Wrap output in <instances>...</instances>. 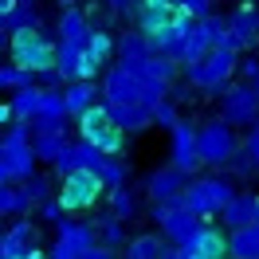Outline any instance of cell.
I'll return each mask as SVG.
<instances>
[{
    "instance_id": "obj_49",
    "label": "cell",
    "mask_w": 259,
    "mask_h": 259,
    "mask_svg": "<svg viewBox=\"0 0 259 259\" xmlns=\"http://www.w3.org/2000/svg\"><path fill=\"white\" fill-rule=\"evenodd\" d=\"M59 4H63V8H67V4H75V0H59Z\"/></svg>"
},
{
    "instance_id": "obj_48",
    "label": "cell",
    "mask_w": 259,
    "mask_h": 259,
    "mask_svg": "<svg viewBox=\"0 0 259 259\" xmlns=\"http://www.w3.org/2000/svg\"><path fill=\"white\" fill-rule=\"evenodd\" d=\"M251 220H259V196H255V216H251Z\"/></svg>"
},
{
    "instance_id": "obj_47",
    "label": "cell",
    "mask_w": 259,
    "mask_h": 259,
    "mask_svg": "<svg viewBox=\"0 0 259 259\" xmlns=\"http://www.w3.org/2000/svg\"><path fill=\"white\" fill-rule=\"evenodd\" d=\"M251 87H255V95H259V71H255V75H251Z\"/></svg>"
},
{
    "instance_id": "obj_50",
    "label": "cell",
    "mask_w": 259,
    "mask_h": 259,
    "mask_svg": "<svg viewBox=\"0 0 259 259\" xmlns=\"http://www.w3.org/2000/svg\"><path fill=\"white\" fill-rule=\"evenodd\" d=\"M255 173H259V165H255Z\"/></svg>"
},
{
    "instance_id": "obj_20",
    "label": "cell",
    "mask_w": 259,
    "mask_h": 259,
    "mask_svg": "<svg viewBox=\"0 0 259 259\" xmlns=\"http://www.w3.org/2000/svg\"><path fill=\"white\" fill-rule=\"evenodd\" d=\"M126 255L130 259H181L177 255V243H169L165 236H157V232L126 240Z\"/></svg>"
},
{
    "instance_id": "obj_43",
    "label": "cell",
    "mask_w": 259,
    "mask_h": 259,
    "mask_svg": "<svg viewBox=\"0 0 259 259\" xmlns=\"http://www.w3.org/2000/svg\"><path fill=\"white\" fill-rule=\"evenodd\" d=\"M98 4H102V8L110 12V16H122V12H126V4H130V0H98Z\"/></svg>"
},
{
    "instance_id": "obj_25",
    "label": "cell",
    "mask_w": 259,
    "mask_h": 259,
    "mask_svg": "<svg viewBox=\"0 0 259 259\" xmlns=\"http://www.w3.org/2000/svg\"><path fill=\"white\" fill-rule=\"evenodd\" d=\"M216 216H220V224H224V228L247 224V220L255 216V193H232V200H228Z\"/></svg>"
},
{
    "instance_id": "obj_31",
    "label": "cell",
    "mask_w": 259,
    "mask_h": 259,
    "mask_svg": "<svg viewBox=\"0 0 259 259\" xmlns=\"http://www.w3.org/2000/svg\"><path fill=\"white\" fill-rule=\"evenodd\" d=\"M0 24L8 28V32H16V28H32V24H39V12H35V0H16L4 16H0Z\"/></svg>"
},
{
    "instance_id": "obj_37",
    "label": "cell",
    "mask_w": 259,
    "mask_h": 259,
    "mask_svg": "<svg viewBox=\"0 0 259 259\" xmlns=\"http://www.w3.org/2000/svg\"><path fill=\"white\" fill-rule=\"evenodd\" d=\"M149 118H153V126H165V130H169L173 122H177V106H173V98H161V102L149 110Z\"/></svg>"
},
{
    "instance_id": "obj_28",
    "label": "cell",
    "mask_w": 259,
    "mask_h": 259,
    "mask_svg": "<svg viewBox=\"0 0 259 259\" xmlns=\"http://www.w3.org/2000/svg\"><path fill=\"white\" fill-rule=\"evenodd\" d=\"M32 212V200L20 189V181H0V220L4 216H24Z\"/></svg>"
},
{
    "instance_id": "obj_34",
    "label": "cell",
    "mask_w": 259,
    "mask_h": 259,
    "mask_svg": "<svg viewBox=\"0 0 259 259\" xmlns=\"http://www.w3.org/2000/svg\"><path fill=\"white\" fill-rule=\"evenodd\" d=\"M95 236L102 243H110V247H122L126 243V220H118V216H98V224H95Z\"/></svg>"
},
{
    "instance_id": "obj_46",
    "label": "cell",
    "mask_w": 259,
    "mask_h": 259,
    "mask_svg": "<svg viewBox=\"0 0 259 259\" xmlns=\"http://www.w3.org/2000/svg\"><path fill=\"white\" fill-rule=\"evenodd\" d=\"M12 4H16V0H0V16H4V12L12 8Z\"/></svg>"
},
{
    "instance_id": "obj_17",
    "label": "cell",
    "mask_w": 259,
    "mask_h": 259,
    "mask_svg": "<svg viewBox=\"0 0 259 259\" xmlns=\"http://www.w3.org/2000/svg\"><path fill=\"white\" fill-rule=\"evenodd\" d=\"M67 110H63V98L59 91L44 87V98H39V110L32 114V134H67Z\"/></svg>"
},
{
    "instance_id": "obj_40",
    "label": "cell",
    "mask_w": 259,
    "mask_h": 259,
    "mask_svg": "<svg viewBox=\"0 0 259 259\" xmlns=\"http://www.w3.org/2000/svg\"><path fill=\"white\" fill-rule=\"evenodd\" d=\"M181 8H185V12H189V16H204V12H212V0H177Z\"/></svg>"
},
{
    "instance_id": "obj_15",
    "label": "cell",
    "mask_w": 259,
    "mask_h": 259,
    "mask_svg": "<svg viewBox=\"0 0 259 259\" xmlns=\"http://www.w3.org/2000/svg\"><path fill=\"white\" fill-rule=\"evenodd\" d=\"M39 255H48V251L35 240L32 220H16V224L0 236V259H39Z\"/></svg>"
},
{
    "instance_id": "obj_19",
    "label": "cell",
    "mask_w": 259,
    "mask_h": 259,
    "mask_svg": "<svg viewBox=\"0 0 259 259\" xmlns=\"http://www.w3.org/2000/svg\"><path fill=\"white\" fill-rule=\"evenodd\" d=\"M114 59H118V67H126V71H142V63L149 59V44H146V35L138 32V28L122 32L118 39H114Z\"/></svg>"
},
{
    "instance_id": "obj_35",
    "label": "cell",
    "mask_w": 259,
    "mask_h": 259,
    "mask_svg": "<svg viewBox=\"0 0 259 259\" xmlns=\"http://www.w3.org/2000/svg\"><path fill=\"white\" fill-rule=\"evenodd\" d=\"M28 82H35L32 71H24L16 63H0V91H16V87H28Z\"/></svg>"
},
{
    "instance_id": "obj_12",
    "label": "cell",
    "mask_w": 259,
    "mask_h": 259,
    "mask_svg": "<svg viewBox=\"0 0 259 259\" xmlns=\"http://www.w3.org/2000/svg\"><path fill=\"white\" fill-rule=\"evenodd\" d=\"M169 165H177L185 177L200 169V153H196V122L181 118V114H177V122L169 126Z\"/></svg>"
},
{
    "instance_id": "obj_23",
    "label": "cell",
    "mask_w": 259,
    "mask_h": 259,
    "mask_svg": "<svg viewBox=\"0 0 259 259\" xmlns=\"http://www.w3.org/2000/svg\"><path fill=\"white\" fill-rule=\"evenodd\" d=\"M181 185H185V173H181L177 165H165V169H153L146 177V189L153 200H177Z\"/></svg>"
},
{
    "instance_id": "obj_13",
    "label": "cell",
    "mask_w": 259,
    "mask_h": 259,
    "mask_svg": "<svg viewBox=\"0 0 259 259\" xmlns=\"http://www.w3.org/2000/svg\"><path fill=\"white\" fill-rule=\"evenodd\" d=\"M220 118L228 126H251L259 118V95L251 82H240V87H224V98H220Z\"/></svg>"
},
{
    "instance_id": "obj_22",
    "label": "cell",
    "mask_w": 259,
    "mask_h": 259,
    "mask_svg": "<svg viewBox=\"0 0 259 259\" xmlns=\"http://www.w3.org/2000/svg\"><path fill=\"white\" fill-rule=\"evenodd\" d=\"M228 255L259 259V220H247L240 228H228Z\"/></svg>"
},
{
    "instance_id": "obj_27",
    "label": "cell",
    "mask_w": 259,
    "mask_h": 259,
    "mask_svg": "<svg viewBox=\"0 0 259 259\" xmlns=\"http://www.w3.org/2000/svg\"><path fill=\"white\" fill-rule=\"evenodd\" d=\"M39 98H44V87H39V82L16 87V91H12V98H8V106H12V118H24V122H32V114L39 110Z\"/></svg>"
},
{
    "instance_id": "obj_26",
    "label": "cell",
    "mask_w": 259,
    "mask_h": 259,
    "mask_svg": "<svg viewBox=\"0 0 259 259\" xmlns=\"http://www.w3.org/2000/svg\"><path fill=\"white\" fill-rule=\"evenodd\" d=\"M59 44H87V32H91V24H87V16H82L75 4H67L63 16H59Z\"/></svg>"
},
{
    "instance_id": "obj_38",
    "label": "cell",
    "mask_w": 259,
    "mask_h": 259,
    "mask_svg": "<svg viewBox=\"0 0 259 259\" xmlns=\"http://www.w3.org/2000/svg\"><path fill=\"white\" fill-rule=\"evenodd\" d=\"M240 149L259 165V118L251 122V126H247V134H243V142H240Z\"/></svg>"
},
{
    "instance_id": "obj_11",
    "label": "cell",
    "mask_w": 259,
    "mask_h": 259,
    "mask_svg": "<svg viewBox=\"0 0 259 259\" xmlns=\"http://www.w3.org/2000/svg\"><path fill=\"white\" fill-rule=\"evenodd\" d=\"M55 228H59V240L51 243V259H82L87 251H91V243H98L95 236V224H82V220H55Z\"/></svg>"
},
{
    "instance_id": "obj_18",
    "label": "cell",
    "mask_w": 259,
    "mask_h": 259,
    "mask_svg": "<svg viewBox=\"0 0 259 259\" xmlns=\"http://www.w3.org/2000/svg\"><path fill=\"white\" fill-rule=\"evenodd\" d=\"M102 157H106V153H102V149H95L91 146V142H67L63 149H59V157H55V173H59V177H63V173H71V169H95L98 173V165H102Z\"/></svg>"
},
{
    "instance_id": "obj_10",
    "label": "cell",
    "mask_w": 259,
    "mask_h": 259,
    "mask_svg": "<svg viewBox=\"0 0 259 259\" xmlns=\"http://www.w3.org/2000/svg\"><path fill=\"white\" fill-rule=\"evenodd\" d=\"M224 44L236 55H243V51H251L259 44V8L255 4H240V8H232L224 16Z\"/></svg>"
},
{
    "instance_id": "obj_6",
    "label": "cell",
    "mask_w": 259,
    "mask_h": 259,
    "mask_svg": "<svg viewBox=\"0 0 259 259\" xmlns=\"http://www.w3.org/2000/svg\"><path fill=\"white\" fill-rule=\"evenodd\" d=\"M75 122H79V138L91 142L95 149H102V153H126V130L110 118L106 102H91L82 114H75Z\"/></svg>"
},
{
    "instance_id": "obj_30",
    "label": "cell",
    "mask_w": 259,
    "mask_h": 259,
    "mask_svg": "<svg viewBox=\"0 0 259 259\" xmlns=\"http://www.w3.org/2000/svg\"><path fill=\"white\" fill-rule=\"evenodd\" d=\"M87 55H91V63L102 71V63H110L114 59V39L110 32H102V28H91L87 32Z\"/></svg>"
},
{
    "instance_id": "obj_7",
    "label": "cell",
    "mask_w": 259,
    "mask_h": 259,
    "mask_svg": "<svg viewBox=\"0 0 259 259\" xmlns=\"http://www.w3.org/2000/svg\"><path fill=\"white\" fill-rule=\"evenodd\" d=\"M102 193H106V185L95 169H71V173H63V185H59L55 200H59L63 212H91L102 200Z\"/></svg>"
},
{
    "instance_id": "obj_14",
    "label": "cell",
    "mask_w": 259,
    "mask_h": 259,
    "mask_svg": "<svg viewBox=\"0 0 259 259\" xmlns=\"http://www.w3.org/2000/svg\"><path fill=\"white\" fill-rule=\"evenodd\" d=\"M149 216H153V224L161 228V236L169 243H181L196 224H200V216L189 212V208H181L177 200H153V212H149Z\"/></svg>"
},
{
    "instance_id": "obj_41",
    "label": "cell",
    "mask_w": 259,
    "mask_h": 259,
    "mask_svg": "<svg viewBox=\"0 0 259 259\" xmlns=\"http://www.w3.org/2000/svg\"><path fill=\"white\" fill-rule=\"evenodd\" d=\"M35 208H39V216H44V220H51V224H55V220H59V216H63V208H59V200H39V204H35Z\"/></svg>"
},
{
    "instance_id": "obj_21",
    "label": "cell",
    "mask_w": 259,
    "mask_h": 259,
    "mask_svg": "<svg viewBox=\"0 0 259 259\" xmlns=\"http://www.w3.org/2000/svg\"><path fill=\"white\" fill-rule=\"evenodd\" d=\"M59 98H63L67 118H75V114H82L91 102H98V87H95V79H71V82H63Z\"/></svg>"
},
{
    "instance_id": "obj_32",
    "label": "cell",
    "mask_w": 259,
    "mask_h": 259,
    "mask_svg": "<svg viewBox=\"0 0 259 259\" xmlns=\"http://www.w3.org/2000/svg\"><path fill=\"white\" fill-rule=\"evenodd\" d=\"M63 146H67V134H32V153H35V161H55Z\"/></svg>"
},
{
    "instance_id": "obj_3",
    "label": "cell",
    "mask_w": 259,
    "mask_h": 259,
    "mask_svg": "<svg viewBox=\"0 0 259 259\" xmlns=\"http://www.w3.org/2000/svg\"><path fill=\"white\" fill-rule=\"evenodd\" d=\"M8 59L32 75L44 67H55V39L51 32H44V24L16 28V32H8Z\"/></svg>"
},
{
    "instance_id": "obj_5",
    "label": "cell",
    "mask_w": 259,
    "mask_h": 259,
    "mask_svg": "<svg viewBox=\"0 0 259 259\" xmlns=\"http://www.w3.org/2000/svg\"><path fill=\"white\" fill-rule=\"evenodd\" d=\"M232 193H236V185L228 177H193V181L181 185L177 204L189 208V212H196L200 220H212V216L232 200Z\"/></svg>"
},
{
    "instance_id": "obj_9",
    "label": "cell",
    "mask_w": 259,
    "mask_h": 259,
    "mask_svg": "<svg viewBox=\"0 0 259 259\" xmlns=\"http://www.w3.org/2000/svg\"><path fill=\"white\" fill-rule=\"evenodd\" d=\"M177 255L181 259H220V255H228V232L208 224V220H200V224L177 243Z\"/></svg>"
},
{
    "instance_id": "obj_45",
    "label": "cell",
    "mask_w": 259,
    "mask_h": 259,
    "mask_svg": "<svg viewBox=\"0 0 259 259\" xmlns=\"http://www.w3.org/2000/svg\"><path fill=\"white\" fill-rule=\"evenodd\" d=\"M8 48V28H4V24H0V51Z\"/></svg>"
},
{
    "instance_id": "obj_42",
    "label": "cell",
    "mask_w": 259,
    "mask_h": 259,
    "mask_svg": "<svg viewBox=\"0 0 259 259\" xmlns=\"http://www.w3.org/2000/svg\"><path fill=\"white\" fill-rule=\"evenodd\" d=\"M243 55H247V51H243ZM236 71L243 75V82H251V75L259 71V59H255V55H247V59H236Z\"/></svg>"
},
{
    "instance_id": "obj_8",
    "label": "cell",
    "mask_w": 259,
    "mask_h": 259,
    "mask_svg": "<svg viewBox=\"0 0 259 259\" xmlns=\"http://www.w3.org/2000/svg\"><path fill=\"white\" fill-rule=\"evenodd\" d=\"M240 149V138H236V126H228L224 118H212V122H200L196 126V153H200V165H228V157Z\"/></svg>"
},
{
    "instance_id": "obj_29",
    "label": "cell",
    "mask_w": 259,
    "mask_h": 259,
    "mask_svg": "<svg viewBox=\"0 0 259 259\" xmlns=\"http://www.w3.org/2000/svg\"><path fill=\"white\" fill-rule=\"evenodd\" d=\"M106 204H110V216H118V220H134L138 216V193L130 185H110L106 189Z\"/></svg>"
},
{
    "instance_id": "obj_39",
    "label": "cell",
    "mask_w": 259,
    "mask_h": 259,
    "mask_svg": "<svg viewBox=\"0 0 259 259\" xmlns=\"http://www.w3.org/2000/svg\"><path fill=\"white\" fill-rule=\"evenodd\" d=\"M35 82H39V87H51V91H55V87H63V75H59L55 67H44V71H35Z\"/></svg>"
},
{
    "instance_id": "obj_33",
    "label": "cell",
    "mask_w": 259,
    "mask_h": 259,
    "mask_svg": "<svg viewBox=\"0 0 259 259\" xmlns=\"http://www.w3.org/2000/svg\"><path fill=\"white\" fill-rule=\"evenodd\" d=\"M98 177H102L106 189H110V185H126L130 181V165L122 161V153H106L102 165H98Z\"/></svg>"
},
{
    "instance_id": "obj_24",
    "label": "cell",
    "mask_w": 259,
    "mask_h": 259,
    "mask_svg": "<svg viewBox=\"0 0 259 259\" xmlns=\"http://www.w3.org/2000/svg\"><path fill=\"white\" fill-rule=\"evenodd\" d=\"M106 110H110V118L126 130V134H146V130L153 126V118H149L146 106H134V102H106Z\"/></svg>"
},
{
    "instance_id": "obj_2",
    "label": "cell",
    "mask_w": 259,
    "mask_h": 259,
    "mask_svg": "<svg viewBox=\"0 0 259 259\" xmlns=\"http://www.w3.org/2000/svg\"><path fill=\"white\" fill-rule=\"evenodd\" d=\"M28 173H35L32 122L12 118L8 134H0V181H24Z\"/></svg>"
},
{
    "instance_id": "obj_4",
    "label": "cell",
    "mask_w": 259,
    "mask_h": 259,
    "mask_svg": "<svg viewBox=\"0 0 259 259\" xmlns=\"http://www.w3.org/2000/svg\"><path fill=\"white\" fill-rule=\"evenodd\" d=\"M236 51L228 48V44H216L208 48L196 63H185V82L196 87V91H224L232 75H236Z\"/></svg>"
},
{
    "instance_id": "obj_44",
    "label": "cell",
    "mask_w": 259,
    "mask_h": 259,
    "mask_svg": "<svg viewBox=\"0 0 259 259\" xmlns=\"http://www.w3.org/2000/svg\"><path fill=\"white\" fill-rule=\"evenodd\" d=\"M8 122H12V106H8V102H0V130L8 126Z\"/></svg>"
},
{
    "instance_id": "obj_16",
    "label": "cell",
    "mask_w": 259,
    "mask_h": 259,
    "mask_svg": "<svg viewBox=\"0 0 259 259\" xmlns=\"http://www.w3.org/2000/svg\"><path fill=\"white\" fill-rule=\"evenodd\" d=\"M55 71L63 75V82L95 79L98 75V67L91 63V55H87V44H59V39H55Z\"/></svg>"
},
{
    "instance_id": "obj_36",
    "label": "cell",
    "mask_w": 259,
    "mask_h": 259,
    "mask_svg": "<svg viewBox=\"0 0 259 259\" xmlns=\"http://www.w3.org/2000/svg\"><path fill=\"white\" fill-rule=\"evenodd\" d=\"M24 193H28V200H32V208H35L39 200H48V196H51V181L28 173V177H24Z\"/></svg>"
},
{
    "instance_id": "obj_1",
    "label": "cell",
    "mask_w": 259,
    "mask_h": 259,
    "mask_svg": "<svg viewBox=\"0 0 259 259\" xmlns=\"http://www.w3.org/2000/svg\"><path fill=\"white\" fill-rule=\"evenodd\" d=\"M102 102H134V106H146L153 110L157 102H161L169 91H165L161 82L146 79V75H138V71H126V67L114 63L106 75H102Z\"/></svg>"
}]
</instances>
